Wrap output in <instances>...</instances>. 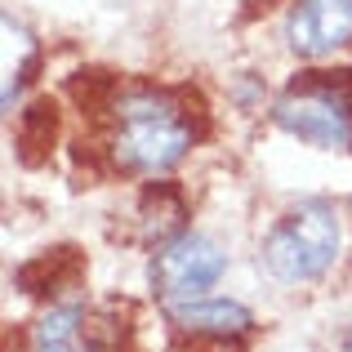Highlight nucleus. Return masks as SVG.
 <instances>
[{
	"mask_svg": "<svg viewBox=\"0 0 352 352\" xmlns=\"http://www.w3.org/2000/svg\"><path fill=\"white\" fill-rule=\"evenodd\" d=\"M192 147V120L183 107L165 94L138 89L116 103V134H112V156L125 174H170Z\"/></svg>",
	"mask_w": 352,
	"mask_h": 352,
	"instance_id": "f257e3e1",
	"label": "nucleus"
},
{
	"mask_svg": "<svg viewBox=\"0 0 352 352\" xmlns=\"http://www.w3.org/2000/svg\"><path fill=\"white\" fill-rule=\"evenodd\" d=\"M352 72H339V80H330V72H317L312 80L294 85L290 94L276 98L272 120L285 134L303 138L312 147L326 152H344L352 147Z\"/></svg>",
	"mask_w": 352,
	"mask_h": 352,
	"instance_id": "f03ea898",
	"label": "nucleus"
},
{
	"mask_svg": "<svg viewBox=\"0 0 352 352\" xmlns=\"http://www.w3.org/2000/svg\"><path fill=\"white\" fill-rule=\"evenodd\" d=\"M339 254V219L321 201H303L263 241V267L276 281H317Z\"/></svg>",
	"mask_w": 352,
	"mask_h": 352,
	"instance_id": "7ed1b4c3",
	"label": "nucleus"
},
{
	"mask_svg": "<svg viewBox=\"0 0 352 352\" xmlns=\"http://www.w3.org/2000/svg\"><path fill=\"white\" fill-rule=\"evenodd\" d=\"M223 272H228V254L201 232H179L174 241H165L152 258V285L165 299V308L201 299Z\"/></svg>",
	"mask_w": 352,
	"mask_h": 352,
	"instance_id": "20e7f679",
	"label": "nucleus"
},
{
	"mask_svg": "<svg viewBox=\"0 0 352 352\" xmlns=\"http://www.w3.org/2000/svg\"><path fill=\"white\" fill-rule=\"evenodd\" d=\"M285 36L299 58H326L352 41V0H294Z\"/></svg>",
	"mask_w": 352,
	"mask_h": 352,
	"instance_id": "39448f33",
	"label": "nucleus"
},
{
	"mask_svg": "<svg viewBox=\"0 0 352 352\" xmlns=\"http://www.w3.org/2000/svg\"><path fill=\"white\" fill-rule=\"evenodd\" d=\"M36 348L41 352H103L94 312H85L80 303L54 308L50 317L36 326Z\"/></svg>",
	"mask_w": 352,
	"mask_h": 352,
	"instance_id": "423d86ee",
	"label": "nucleus"
},
{
	"mask_svg": "<svg viewBox=\"0 0 352 352\" xmlns=\"http://www.w3.org/2000/svg\"><path fill=\"white\" fill-rule=\"evenodd\" d=\"M170 321L179 330H192V335H245V330H254L250 308H241V303H232V299L170 303Z\"/></svg>",
	"mask_w": 352,
	"mask_h": 352,
	"instance_id": "0eeeda50",
	"label": "nucleus"
},
{
	"mask_svg": "<svg viewBox=\"0 0 352 352\" xmlns=\"http://www.w3.org/2000/svg\"><path fill=\"white\" fill-rule=\"evenodd\" d=\"M27 63H32V41H27V32L5 14V98H0L5 112H14V94L27 76Z\"/></svg>",
	"mask_w": 352,
	"mask_h": 352,
	"instance_id": "6e6552de",
	"label": "nucleus"
},
{
	"mask_svg": "<svg viewBox=\"0 0 352 352\" xmlns=\"http://www.w3.org/2000/svg\"><path fill=\"white\" fill-rule=\"evenodd\" d=\"M50 138H54V107L36 103L27 120L18 125V147H27V161H32V143H50Z\"/></svg>",
	"mask_w": 352,
	"mask_h": 352,
	"instance_id": "1a4fd4ad",
	"label": "nucleus"
}]
</instances>
